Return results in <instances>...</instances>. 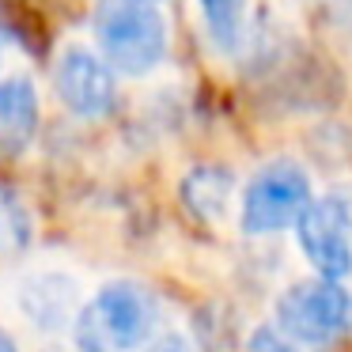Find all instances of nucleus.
Returning a JSON list of instances; mask_svg holds the SVG:
<instances>
[{
  "label": "nucleus",
  "mask_w": 352,
  "mask_h": 352,
  "mask_svg": "<svg viewBox=\"0 0 352 352\" xmlns=\"http://www.w3.org/2000/svg\"><path fill=\"white\" fill-rule=\"evenodd\" d=\"M205 27L223 54H235L246 31V0H197Z\"/></svg>",
  "instance_id": "obj_10"
},
{
  "label": "nucleus",
  "mask_w": 352,
  "mask_h": 352,
  "mask_svg": "<svg viewBox=\"0 0 352 352\" xmlns=\"http://www.w3.org/2000/svg\"><path fill=\"white\" fill-rule=\"evenodd\" d=\"M148 352H193V344H190V337H182V333H160V337H152L148 341Z\"/></svg>",
  "instance_id": "obj_13"
},
{
  "label": "nucleus",
  "mask_w": 352,
  "mask_h": 352,
  "mask_svg": "<svg viewBox=\"0 0 352 352\" xmlns=\"http://www.w3.org/2000/svg\"><path fill=\"white\" fill-rule=\"evenodd\" d=\"M23 318L31 322L42 333H65V329H76L80 311H84V299L80 288L69 273H31L19 284L16 296Z\"/></svg>",
  "instance_id": "obj_7"
},
{
  "label": "nucleus",
  "mask_w": 352,
  "mask_h": 352,
  "mask_svg": "<svg viewBox=\"0 0 352 352\" xmlns=\"http://www.w3.org/2000/svg\"><path fill=\"white\" fill-rule=\"evenodd\" d=\"M80 352H84V349H80Z\"/></svg>",
  "instance_id": "obj_17"
},
{
  "label": "nucleus",
  "mask_w": 352,
  "mask_h": 352,
  "mask_svg": "<svg viewBox=\"0 0 352 352\" xmlns=\"http://www.w3.org/2000/svg\"><path fill=\"white\" fill-rule=\"evenodd\" d=\"M31 239V223H27V212L12 193L0 190V254L4 250H19Z\"/></svg>",
  "instance_id": "obj_11"
},
{
  "label": "nucleus",
  "mask_w": 352,
  "mask_h": 352,
  "mask_svg": "<svg viewBox=\"0 0 352 352\" xmlns=\"http://www.w3.org/2000/svg\"><path fill=\"white\" fill-rule=\"evenodd\" d=\"M4 54H8V34H4V27H0V61H4Z\"/></svg>",
  "instance_id": "obj_15"
},
{
  "label": "nucleus",
  "mask_w": 352,
  "mask_h": 352,
  "mask_svg": "<svg viewBox=\"0 0 352 352\" xmlns=\"http://www.w3.org/2000/svg\"><path fill=\"white\" fill-rule=\"evenodd\" d=\"M303 258L326 280H344L352 273V205L344 197H318L296 223Z\"/></svg>",
  "instance_id": "obj_6"
},
{
  "label": "nucleus",
  "mask_w": 352,
  "mask_h": 352,
  "mask_svg": "<svg viewBox=\"0 0 352 352\" xmlns=\"http://www.w3.org/2000/svg\"><path fill=\"white\" fill-rule=\"evenodd\" d=\"M311 201V178L296 163H269L243 186L239 223L246 235H276V231L299 223Z\"/></svg>",
  "instance_id": "obj_4"
},
{
  "label": "nucleus",
  "mask_w": 352,
  "mask_h": 352,
  "mask_svg": "<svg viewBox=\"0 0 352 352\" xmlns=\"http://www.w3.org/2000/svg\"><path fill=\"white\" fill-rule=\"evenodd\" d=\"M228 193H231V175L223 167H201V170H193V175L182 182L186 208H193V212H201V216L223 212Z\"/></svg>",
  "instance_id": "obj_9"
},
{
  "label": "nucleus",
  "mask_w": 352,
  "mask_h": 352,
  "mask_svg": "<svg viewBox=\"0 0 352 352\" xmlns=\"http://www.w3.org/2000/svg\"><path fill=\"white\" fill-rule=\"evenodd\" d=\"M243 352H303V344H296L284 329H276V326H258L250 337H246Z\"/></svg>",
  "instance_id": "obj_12"
},
{
  "label": "nucleus",
  "mask_w": 352,
  "mask_h": 352,
  "mask_svg": "<svg viewBox=\"0 0 352 352\" xmlns=\"http://www.w3.org/2000/svg\"><path fill=\"white\" fill-rule=\"evenodd\" d=\"M42 122L38 87L31 76L0 80V160H16L31 148Z\"/></svg>",
  "instance_id": "obj_8"
},
{
  "label": "nucleus",
  "mask_w": 352,
  "mask_h": 352,
  "mask_svg": "<svg viewBox=\"0 0 352 352\" xmlns=\"http://www.w3.org/2000/svg\"><path fill=\"white\" fill-rule=\"evenodd\" d=\"M160 326L155 296L137 280H110L84 303L76 341L84 352H133L144 349Z\"/></svg>",
  "instance_id": "obj_1"
},
{
  "label": "nucleus",
  "mask_w": 352,
  "mask_h": 352,
  "mask_svg": "<svg viewBox=\"0 0 352 352\" xmlns=\"http://www.w3.org/2000/svg\"><path fill=\"white\" fill-rule=\"evenodd\" d=\"M118 72L87 46H65L54 61V91L80 122H99L118 102Z\"/></svg>",
  "instance_id": "obj_5"
},
{
  "label": "nucleus",
  "mask_w": 352,
  "mask_h": 352,
  "mask_svg": "<svg viewBox=\"0 0 352 352\" xmlns=\"http://www.w3.org/2000/svg\"><path fill=\"white\" fill-rule=\"evenodd\" d=\"M0 352H19V344H16V337L8 333V329L0 326Z\"/></svg>",
  "instance_id": "obj_14"
},
{
  "label": "nucleus",
  "mask_w": 352,
  "mask_h": 352,
  "mask_svg": "<svg viewBox=\"0 0 352 352\" xmlns=\"http://www.w3.org/2000/svg\"><path fill=\"white\" fill-rule=\"evenodd\" d=\"M276 329L292 337L296 344H329L349 333L352 326V296L341 280H299L288 292H280L273 307Z\"/></svg>",
  "instance_id": "obj_3"
},
{
  "label": "nucleus",
  "mask_w": 352,
  "mask_h": 352,
  "mask_svg": "<svg viewBox=\"0 0 352 352\" xmlns=\"http://www.w3.org/2000/svg\"><path fill=\"white\" fill-rule=\"evenodd\" d=\"M152 4H160V0H152Z\"/></svg>",
  "instance_id": "obj_16"
},
{
  "label": "nucleus",
  "mask_w": 352,
  "mask_h": 352,
  "mask_svg": "<svg viewBox=\"0 0 352 352\" xmlns=\"http://www.w3.org/2000/svg\"><path fill=\"white\" fill-rule=\"evenodd\" d=\"M99 54L122 76H144L167 57V19L152 0H95Z\"/></svg>",
  "instance_id": "obj_2"
}]
</instances>
